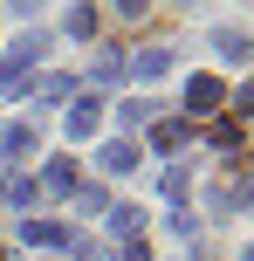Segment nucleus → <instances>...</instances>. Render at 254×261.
I'll use <instances>...</instances> for the list:
<instances>
[{
	"label": "nucleus",
	"instance_id": "412c9836",
	"mask_svg": "<svg viewBox=\"0 0 254 261\" xmlns=\"http://www.w3.org/2000/svg\"><path fill=\"white\" fill-rule=\"evenodd\" d=\"M234 110H241V117H254V83H241V90H234Z\"/></svg>",
	"mask_w": 254,
	"mask_h": 261
},
{
	"label": "nucleus",
	"instance_id": "6e6552de",
	"mask_svg": "<svg viewBox=\"0 0 254 261\" xmlns=\"http://www.w3.org/2000/svg\"><path fill=\"white\" fill-rule=\"evenodd\" d=\"M213 55H220V62H247L254 41L241 35V28H213Z\"/></svg>",
	"mask_w": 254,
	"mask_h": 261
},
{
	"label": "nucleus",
	"instance_id": "9d476101",
	"mask_svg": "<svg viewBox=\"0 0 254 261\" xmlns=\"http://www.w3.org/2000/svg\"><path fill=\"white\" fill-rule=\"evenodd\" d=\"M96 124H103V110H96V96H82V103L69 110V138H76V144H82V138H96Z\"/></svg>",
	"mask_w": 254,
	"mask_h": 261
},
{
	"label": "nucleus",
	"instance_id": "20e7f679",
	"mask_svg": "<svg viewBox=\"0 0 254 261\" xmlns=\"http://www.w3.org/2000/svg\"><path fill=\"white\" fill-rule=\"evenodd\" d=\"M41 199H69V193H76V165H69V158H48V172H41Z\"/></svg>",
	"mask_w": 254,
	"mask_h": 261
},
{
	"label": "nucleus",
	"instance_id": "a211bd4d",
	"mask_svg": "<svg viewBox=\"0 0 254 261\" xmlns=\"http://www.w3.org/2000/svg\"><path fill=\"white\" fill-rule=\"evenodd\" d=\"M76 206H82V213H110V193H103V186H82Z\"/></svg>",
	"mask_w": 254,
	"mask_h": 261
},
{
	"label": "nucleus",
	"instance_id": "f3484780",
	"mask_svg": "<svg viewBox=\"0 0 254 261\" xmlns=\"http://www.w3.org/2000/svg\"><path fill=\"white\" fill-rule=\"evenodd\" d=\"M206 138H213V151H241V124H213Z\"/></svg>",
	"mask_w": 254,
	"mask_h": 261
},
{
	"label": "nucleus",
	"instance_id": "6ab92c4d",
	"mask_svg": "<svg viewBox=\"0 0 254 261\" xmlns=\"http://www.w3.org/2000/svg\"><path fill=\"white\" fill-rule=\"evenodd\" d=\"M172 234H179V241H192V234H200V220H192V206H179V213H172Z\"/></svg>",
	"mask_w": 254,
	"mask_h": 261
},
{
	"label": "nucleus",
	"instance_id": "4468645a",
	"mask_svg": "<svg viewBox=\"0 0 254 261\" xmlns=\"http://www.w3.org/2000/svg\"><path fill=\"white\" fill-rule=\"evenodd\" d=\"M62 28H69V35H76V41H90V35H96V7H90V0H76Z\"/></svg>",
	"mask_w": 254,
	"mask_h": 261
},
{
	"label": "nucleus",
	"instance_id": "2eb2a0df",
	"mask_svg": "<svg viewBox=\"0 0 254 261\" xmlns=\"http://www.w3.org/2000/svg\"><path fill=\"white\" fill-rule=\"evenodd\" d=\"M124 69H131V62H124L117 48H103V55H96V62H90V83H117Z\"/></svg>",
	"mask_w": 254,
	"mask_h": 261
},
{
	"label": "nucleus",
	"instance_id": "0eeeda50",
	"mask_svg": "<svg viewBox=\"0 0 254 261\" xmlns=\"http://www.w3.org/2000/svg\"><path fill=\"white\" fill-rule=\"evenodd\" d=\"M186 138H192V124H186V117L151 124V151H186Z\"/></svg>",
	"mask_w": 254,
	"mask_h": 261
},
{
	"label": "nucleus",
	"instance_id": "aec40b11",
	"mask_svg": "<svg viewBox=\"0 0 254 261\" xmlns=\"http://www.w3.org/2000/svg\"><path fill=\"white\" fill-rule=\"evenodd\" d=\"M69 254L76 261H110V248H96V241H69Z\"/></svg>",
	"mask_w": 254,
	"mask_h": 261
},
{
	"label": "nucleus",
	"instance_id": "b1692460",
	"mask_svg": "<svg viewBox=\"0 0 254 261\" xmlns=\"http://www.w3.org/2000/svg\"><path fill=\"white\" fill-rule=\"evenodd\" d=\"M7 7H14V14H21V21H27V14H41V7H48V0H7Z\"/></svg>",
	"mask_w": 254,
	"mask_h": 261
},
{
	"label": "nucleus",
	"instance_id": "f257e3e1",
	"mask_svg": "<svg viewBox=\"0 0 254 261\" xmlns=\"http://www.w3.org/2000/svg\"><path fill=\"white\" fill-rule=\"evenodd\" d=\"M41 55H48V35H21V41H14V55H0V90H21V83H27V69H35L41 62Z\"/></svg>",
	"mask_w": 254,
	"mask_h": 261
},
{
	"label": "nucleus",
	"instance_id": "423d86ee",
	"mask_svg": "<svg viewBox=\"0 0 254 261\" xmlns=\"http://www.w3.org/2000/svg\"><path fill=\"white\" fill-rule=\"evenodd\" d=\"M206 206H213V213H234V206H254V172H247V179H234V186H213V193H206Z\"/></svg>",
	"mask_w": 254,
	"mask_h": 261
},
{
	"label": "nucleus",
	"instance_id": "f8f14e48",
	"mask_svg": "<svg viewBox=\"0 0 254 261\" xmlns=\"http://www.w3.org/2000/svg\"><path fill=\"white\" fill-rule=\"evenodd\" d=\"M117 124H124V130H145V124H158V103L131 96V103H117Z\"/></svg>",
	"mask_w": 254,
	"mask_h": 261
},
{
	"label": "nucleus",
	"instance_id": "dca6fc26",
	"mask_svg": "<svg viewBox=\"0 0 254 261\" xmlns=\"http://www.w3.org/2000/svg\"><path fill=\"white\" fill-rule=\"evenodd\" d=\"M137 227H145V213H137V206H110V234H124V241H131Z\"/></svg>",
	"mask_w": 254,
	"mask_h": 261
},
{
	"label": "nucleus",
	"instance_id": "5701e85b",
	"mask_svg": "<svg viewBox=\"0 0 254 261\" xmlns=\"http://www.w3.org/2000/svg\"><path fill=\"white\" fill-rule=\"evenodd\" d=\"M145 7H151V0H117V14H124V21H137Z\"/></svg>",
	"mask_w": 254,
	"mask_h": 261
},
{
	"label": "nucleus",
	"instance_id": "7ed1b4c3",
	"mask_svg": "<svg viewBox=\"0 0 254 261\" xmlns=\"http://www.w3.org/2000/svg\"><path fill=\"white\" fill-rule=\"evenodd\" d=\"M41 151V138H35V124H0V165H21V158H35Z\"/></svg>",
	"mask_w": 254,
	"mask_h": 261
},
{
	"label": "nucleus",
	"instance_id": "393cba45",
	"mask_svg": "<svg viewBox=\"0 0 254 261\" xmlns=\"http://www.w3.org/2000/svg\"><path fill=\"white\" fill-rule=\"evenodd\" d=\"M247 261H254V248H247Z\"/></svg>",
	"mask_w": 254,
	"mask_h": 261
},
{
	"label": "nucleus",
	"instance_id": "39448f33",
	"mask_svg": "<svg viewBox=\"0 0 254 261\" xmlns=\"http://www.w3.org/2000/svg\"><path fill=\"white\" fill-rule=\"evenodd\" d=\"M21 241H27V248H69L76 234H69L62 220H21Z\"/></svg>",
	"mask_w": 254,
	"mask_h": 261
},
{
	"label": "nucleus",
	"instance_id": "f03ea898",
	"mask_svg": "<svg viewBox=\"0 0 254 261\" xmlns=\"http://www.w3.org/2000/svg\"><path fill=\"white\" fill-rule=\"evenodd\" d=\"M220 103H227V90H220V76H192V83H186V124L213 117Z\"/></svg>",
	"mask_w": 254,
	"mask_h": 261
},
{
	"label": "nucleus",
	"instance_id": "1a4fd4ad",
	"mask_svg": "<svg viewBox=\"0 0 254 261\" xmlns=\"http://www.w3.org/2000/svg\"><path fill=\"white\" fill-rule=\"evenodd\" d=\"M69 96H76V76H41L27 90V103H69Z\"/></svg>",
	"mask_w": 254,
	"mask_h": 261
},
{
	"label": "nucleus",
	"instance_id": "9b49d317",
	"mask_svg": "<svg viewBox=\"0 0 254 261\" xmlns=\"http://www.w3.org/2000/svg\"><path fill=\"white\" fill-rule=\"evenodd\" d=\"M96 165H103L110 179H117V172H137V144H124V138H117V144H103V151H96Z\"/></svg>",
	"mask_w": 254,
	"mask_h": 261
},
{
	"label": "nucleus",
	"instance_id": "ddd939ff",
	"mask_svg": "<svg viewBox=\"0 0 254 261\" xmlns=\"http://www.w3.org/2000/svg\"><path fill=\"white\" fill-rule=\"evenodd\" d=\"M131 69H137V83H158L165 69H172V48H145V55H137Z\"/></svg>",
	"mask_w": 254,
	"mask_h": 261
},
{
	"label": "nucleus",
	"instance_id": "4be33fe9",
	"mask_svg": "<svg viewBox=\"0 0 254 261\" xmlns=\"http://www.w3.org/2000/svg\"><path fill=\"white\" fill-rule=\"evenodd\" d=\"M124 261H151V248H145V234H137V241H124Z\"/></svg>",
	"mask_w": 254,
	"mask_h": 261
}]
</instances>
